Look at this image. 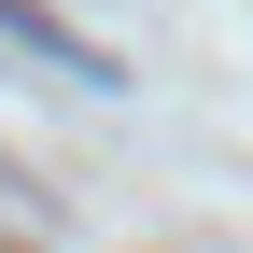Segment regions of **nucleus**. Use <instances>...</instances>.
<instances>
[{"label": "nucleus", "mask_w": 253, "mask_h": 253, "mask_svg": "<svg viewBox=\"0 0 253 253\" xmlns=\"http://www.w3.org/2000/svg\"><path fill=\"white\" fill-rule=\"evenodd\" d=\"M0 42H28L42 71H71V84H113V42H84L56 0H0Z\"/></svg>", "instance_id": "obj_1"}]
</instances>
